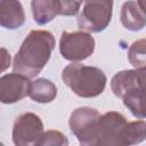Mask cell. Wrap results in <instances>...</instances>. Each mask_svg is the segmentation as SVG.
Returning <instances> with one entry per match:
<instances>
[{
  "label": "cell",
  "mask_w": 146,
  "mask_h": 146,
  "mask_svg": "<svg viewBox=\"0 0 146 146\" xmlns=\"http://www.w3.org/2000/svg\"><path fill=\"white\" fill-rule=\"evenodd\" d=\"M55 43V38L50 32L44 30L31 31L15 55L14 72L30 79L36 76L50 59Z\"/></svg>",
  "instance_id": "obj_1"
},
{
  "label": "cell",
  "mask_w": 146,
  "mask_h": 146,
  "mask_svg": "<svg viewBox=\"0 0 146 146\" xmlns=\"http://www.w3.org/2000/svg\"><path fill=\"white\" fill-rule=\"evenodd\" d=\"M64 83L79 97L92 98L99 96L106 87L105 73L96 66H87L73 62L62 72Z\"/></svg>",
  "instance_id": "obj_2"
},
{
  "label": "cell",
  "mask_w": 146,
  "mask_h": 146,
  "mask_svg": "<svg viewBox=\"0 0 146 146\" xmlns=\"http://www.w3.org/2000/svg\"><path fill=\"white\" fill-rule=\"evenodd\" d=\"M100 114L92 107H79L70 116V129L76 137L80 145L97 146L98 140V120Z\"/></svg>",
  "instance_id": "obj_3"
},
{
  "label": "cell",
  "mask_w": 146,
  "mask_h": 146,
  "mask_svg": "<svg viewBox=\"0 0 146 146\" xmlns=\"http://www.w3.org/2000/svg\"><path fill=\"white\" fill-rule=\"evenodd\" d=\"M113 0H84L82 11L78 16V25L87 32L104 31L112 18Z\"/></svg>",
  "instance_id": "obj_4"
},
{
  "label": "cell",
  "mask_w": 146,
  "mask_h": 146,
  "mask_svg": "<svg viewBox=\"0 0 146 146\" xmlns=\"http://www.w3.org/2000/svg\"><path fill=\"white\" fill-rule=\"evenodd\" d=\"M95 50V39L89 32L75 31L63 32L59 40V51L64 59L70 62H81L92 55Z\"/></svg>",
  "instance_id": "obj_5"
},
{
  "label": "cell",
  "mask_w": 146,
  "mask_h": 146,
  "mask_svg": "<svg viewBox=\"0 0 146 146\" xmlns=\"http://www.w3.org/2000/svg\"><path fill=\"white\" fill-rule=\"evenodd\" d=\"M43 132V123L40 116L27 112L21 114L14 122L13 143L16 146H39Z\"/></svg>",
  "instance_id": "obj_6"
},
{
  "label": "cell",
  "mask_w": 146,
  "mask_h": 146,
  "mask_svg": "<svg viewBox=\"0 0 146 146\" xmlns=\"http://www.w3.org/2000/svg\"><path fill=\"white\" fill-rule=\"evenodd\" d=\"M125 117L119 112H107L100 115L98 120V140L99 145H123L122 132L127 125Z\"/></svg>",
  "instance_id": "obj_7"
},
{
  "label": "cell",
  "mask_w": 146,
  "mask_h": 146,
  "mask_svg": "<svg viewBox=\"0 0 146 146\" xmlns=\"http://www.w3.org/2000/svg\"><path fill=\"white\" fill-rule=\"evenodd\" d=\"M30 78L19 73H9L0 78V102L14 104L26 97L31 88Z\"/></svg>",
  "instance_id": "obj_8"
},
{
  "label": "cell",
  "mask_w": 146,
  "mask_h": 146,
  "mask_svg": "<svg viewBox=\"0 0 146 146\" xmlns=\"http://www.w3.org/2000/svg\"><path fill=\"white\" fill-rule=\"evenodd\" d=\"M144 87H146V66L121 71L116 73L111 81V89L119 98H122L132 90Z\"/></svg>",
  "instance_id": "obj_9"
},
{
  "label": "cell",
  "mask_w": 146,
  "mask_h": 146,
  "mask_svg": "<svg viewBox=\"0 0 146 146\" xmlns=\"http://www.w3.org/2000/svg\"><path fill=\"white\" fill-rule=\"evenodd\" d=\"M25 23V13L18 0H0V24L8 30H16Z\"/></svg>",
  "instance_id": "obj_10"
},
{
  "label": "cell",
  "mask_w": 146,
  "mask_h": 146,
  "mask_svg": "<svg viewBox=\"0 0 146 146\" xmlns=\"http://www.w3.org/2000/svg\"><path fill=\"white\" fill-rule=\"evenodd\" d=\"M120 17L122 25L129 31H140L146 26V15L133 0H128L122 5Z\"/></svg>",
  "instance_id": "obj_11"
},
{
  "label": "cell",
  "mask_w": 146,
  "mask_h": 146,
  "mask_svg": "<svg viewBox=\"0 0 146 146\" xmlns=\"http://www.w3.org/2000/svg\"><path fill=\"white\" fill-rule=\"evenodd\" d=\"M31 8L33 19L39 25L48 24L56 16L60 15L59 0H32Z\"/></svg>",
  "instance_id": "obj_12"
},
{
  "label": "cell",
  "mask_w": 146,
  "mask_h": 146,
  "mask_svg": "<svg viewBox=\"0 0 146 146\" xmlns=\"http://www.w3.org/2000/svg\"><path fill=\"white\" fill-rule=\"evenodd\" d=\"M29 96L32 100L46 104L52 102L57 96V88L55 83L44 78H39L31 82Z\"/></svg>",
  "instance_id": "obj_13"
},
{
  "label": "cell",
  "mask_w": 146,
  "mask_h": 146,
  "mask_svg": "<svg viewBox=\"0 0 146 146\" xmlns=\"http://www.w3.org/2000/svg\"><path fill=\"white\" fill-rule=\"evenodd\" d=\"M123 104L138 119H146V87L132 90L123 97Z\"/></svg>",
  "instance_id": "obj_14"
},
{
  "label": "cell",
  "mask_w": 146,
  "mask_h": 146,
  "mask_svg": "<svg viewBox=\"0 0 146 146\" xmlns=\"http://www.w3.org/2000/svg\"><path fill=\"white\" fill-rule=\"evenodd\" d=\"M146 140V121L138 120L128 122L122 132L123 145H136Z\"/></svg>",
  "instance_id": "obj_15"
},
{
  "label": "cell",
  "mask_w": 146,
  "mask_h": 146,
  "mask_svg": "<svg viewBox=\"0 0 146 146\" xmlns=\"http://www.w3.org/2000/svg\"><path fill=\"white\" fill-rule=\"evenodd\" d=\"M128 58L132 66H146V39H140L131 43L128 50Z\"/></svg>",
  "instance_id": "obj_16"
},
{
  "label": "cell",
  "mask_w": 146,
  "mask_h": 146,
  "mask_svg": "<svg viewBox=\"0 0 146 146\" xmlns=\"http://www.w3.org/2000/svg\"><path fill=\"white\" fill-rule=\"evenodd\" d=\"M68 140L66 136H64L60 131L57 130H48L43 132L39 146H67Z\"/></svg>",
  "instance_id": "obj_17"
},
{
  "label": "cell",
  "mask_w": 146,
  "mask_h": 146,
  "mask_svg": "<svg viewBox=\"0 0 146 146\" xmlns=\"http://www.w3.org/2000/svg\"><path fill=\"white\" fill-rule=\"evenodd\" d=\"M83 1L84 0H59V2H60V15L62 16H74V15H76Z\"/></svg>",
  "instance_id": "obj_18"
},
{
  "label": "cell",
  "mask_w": 146,
  "mask_h": 146,
  "mask_svg": "<svg viewBox=\"0 0 146 146\" xmlns=\"http://www.w3.org/2000/svg\"><path fill=\"white\" fill-rule=\"evenodd\" d=\"M1 52H2V58H3V60H2V71H5L6 68H7V66L10 64V56L7 54V50L5 49V48H2L1 49Z\"/></svg>",
  "instance_id": "obj_19"
},
{
  "label": "cell",
  "mask_w": 146,
  "mask_h": 146,
  "mask_svg": "<svg viewBox=\"0 0 146 146\" xmlns=\"http://www.w3.org/2000/svg\"><path fill=\"white\" fill-rule=\"evenodd\" d=\"M137 3L139 6V8L141 9V11L146 15V0H137Z\"/></svg>",
  "instance_id": "obj_20"
}]
</instances>
